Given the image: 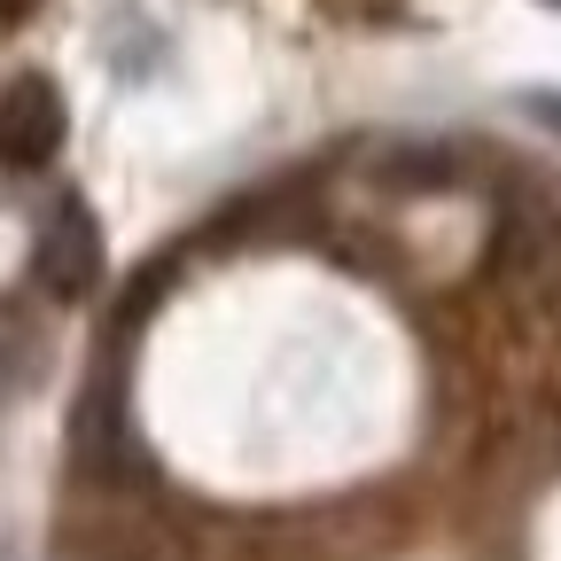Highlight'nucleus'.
I'll use <instances>...</instances> for the list:
<instances>
[{
	"label": "nucleus",
	"instance_id": "2",
	"mask_svg": "<svg viewBox=\"0 0 561 561\" xmlns=\"http://www.w3.org/2000/svg\"><path fill=\"white\" fill-rule=\"evenodd\" d=\"M62 94L55 79H16L9 94H0V164H16V172H39L55 149H62Z\"/></svg>",
	"mask_w": 561,
	"mask_h": 561
},
{
	"label": "nucleus",
	"instance_id": "3",
	"mask_svg": "<svg viewBox=\"0 0 561 561\" xmlns=\"http://www.w3.org/2000/svg\"><path fill=\"white\" fill-rule=\"evenodd\" d=\"M523 110H530L546 133H561V87H538V94H523Z\"/></svg>",
	"mask_w": 561,
	"mask_h": 561
},
{
	"label": "nucleus",
	"instance_id": "1",
	"mask_svg": "<svg viewBox=\"0 0 561 561\" xmlns=\"http://www.w3.org/2000/svg\"><path fill=\"white\" fill-rule=\"evenodd\" d=\"M32 280L55 305H87L102 289V227H94V210L79 195H62L47 210V227L32 242Z\"/></svg>",
	"mask_w": 561,
	"mask_h": 561
},
{
	"label": "nucleus",
	"instance_id": "4",
	"mask_svg": "<svg viewBox=\"0 0 561 561\" xmlns=\"http://www.w3.org/2000/svg\"><path fill=\"white\" fill-rule=\"evenodd\" d=\"M553 9H561V0H553Z\"/></svg>",
	"mask_w": 561,
	"mask_h": 561
}]
</instances>
